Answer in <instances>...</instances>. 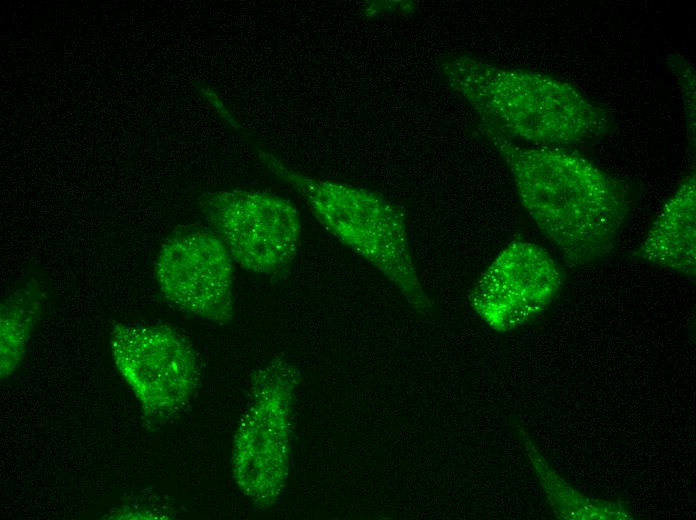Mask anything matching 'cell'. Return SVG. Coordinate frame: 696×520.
Instances as JSON below:
<instances>
[{
  "mask_svg": "<svg viewBox=\"0 0 696 520\" xmlns=\"http://www.w3.org/2000/svg\"><path fill=\"white\" fill-rule=\"evenodd\" d=\"M513 178L521 204L568 266L609 254L635 194L624 180L564 149L514 142L477 124Z\"/></svg>",
  "mask_w": 696,
  "mask_h": 520,
  "instance_id": "obj_1",
  "label": "cell"
},
{
  "mask_svg": "<svg viewBox=\"0 0 696 520\" xmlns=\"http://www.w3.org/2000/svg\"><path fill=\"white\" fill-rule=\"evenodd\" d=\"M438 69L479 123L519 144L565 149L595 143L613 131L610 113L559 77L467 53L441 56Z\"/></svg>",
  "mask_w": 696,
  "mask_h": 520,
  "instance_id": "obj_2",
  "label": "cell"
},
{
  "mask_svg": "<svg viewBox=\"0 0 696 520\" xmlns=\"http://www.w3.org/2000/svg\"><path fill=\"white\" fill-rule=\"evenodd\" d=\"M259 157L335 239L372 264L416 311L430 315L432 303L416 271L400 206L370 189L301 174L264 151Z\"/></svg>",
  "mask_w": 696,
  "mask_h": 520,
  "instance_id": "obj_3",
  "label": "cell"
},
{
  "mask_svg": "<svg viewBox=\"0 0 696 520\" xmlns=\"http://www.w3.org/2000/svg\"><path fill=\"white\" fill-rule=\"evenodd\" d=\"M297 380L296 368L281 359L257 371L249 407L234 436V478L243 493L261 506L275 502L287 480Z\"/></svg>",
  "mask_w": 696,
  "mask_h": 520,
  "instance_id": "obj_4",
  "label": "cell"
},
{
  "mask_svg": "<svg viewBox=\"0 0 696 520\" xmlns=\"http://www.w3.org/2000/svg\"><path fill=\"white\" fill-rule=\"evenodd\" d=\"M199 203L236 265L256 275L288 273L301 237L300 214L289 200L233 189L205 194Z\"/></svg>",
  "mask_w": 696,
  "mask_h": 520,
  "instance_id": "obj_5",
  "label": "cell"
},
{
  "mask_svg": "<svg viewBox=\"0 0 696 520\" xmlns=\"http://www.w3.org/2000/svg\"><path fill=\"white\" fill-rule=\"evenodd\" d=\"M115 366L148 418L179 410L199 380L195 351L173 328L159 324L115 323L110 331Z\"/></svg>",
  "mask_w": 696,
  "mask_h": 520,
  "instance_id": "obj_6",
  "label": "cell"
},
{
  "mask_svg": "<svg viewBox=\"0 0 696 520\" xmlns=\"http://www.w3.org/2000/svg\"><path fill=\"white\" fill-rule=\"evenodd\" d=\"M234 264L209 227L181 225L161 244L154 275L174 307L224 325L234 316Z\"/></svg>",
  "mask_w": 696,
  "mask_h": 520,
  "instance_id": "obj_7",
  "label": "cell"
},
{
  "mask_svg": "<svg viewBox=\"0 0 696 520\" xmlns=\"http://www.w3.org/2000/svg\"><path fill=\"white\" fill-rule=\"evenodd\" d=\"M563 276L543 247L514 240L482 272L469 300L494 330L509 331L546 308L559 292Z\"/></svg>",
  "mask_w": 696,
  "mask_h": 520,
  "instance_id": "obj_8",
  "label": "cell"
},
{
  "mask_svg": "<svg viewBox=\"0 0 696 520\" xmlns=\"http://www.w3.org/2000/svg\"><path fill=\"white\" fill-rule=\"evenodd\" d=\"M695 173L688 174L666 201L635 257L682 275L695 276Z\"/></svg>",
  "mask_w": 696,
  "mask_h": 520,
  "instance_id": "obj_9",
  "label": "cell"
},
{
  "mask_svg": "<svg viewBox=\"0 0 696 520\" xmlns=\"http://www.w3.org/2000/svg\"><path fill=\"white\" fill-rule=\"evenodd\" d=\"M39 272L28 273L1 304V378L18 366L47 301L48 285Z\"/></svg>",
  "mask_w": 696,
  "mask_h": 520,
  "instance_id": "obj_10",
  "label": "cell"
},
{
  "mask_svg": "<svg viewBox=\"0 0 696 520\" xmlns=\"http://www.w3.org/2000/svg\"><path fill=\"white\" fill-rule=\"evenodd\" d=\"M668 65L679 83L685 109L686 129L689 143L695 142V71L692 65L680 54H671Z\"/></svg>",
  "mask_w": 696,
  "mask_h": 520,
  "instance_id": "obj_11",
  "label": "cell"
}]
</instances>
